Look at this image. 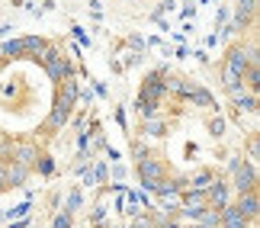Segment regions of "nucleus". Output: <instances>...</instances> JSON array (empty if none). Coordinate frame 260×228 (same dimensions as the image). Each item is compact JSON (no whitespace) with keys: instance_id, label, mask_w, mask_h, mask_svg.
<instances>
[{"instance_id":"nucleus-7","label":"nucleus","mask_w":260,"mask_h":228,"mask_svg":"<svg viewBox=\"0 0 260 228\" xmlns=\"http://www.w3.org/2000/svg\"><path fill=\"white\" fill-rule=\"evenodd\" d=\"M235 209L241 212L247 222H251V219H257V209H260V203H257V193H241V200H238V206H235Z\"/></svg>"},{"instance_id":"nucleus-8","label":"nucleus","mask_w":260,"mask_h":228,"mask_svg":"<svg viewBox=\"0 0 260 228\" xmlns=\"http://www.w3.org/2000/svg\"><path fill=\"white\" fill-rule=\"evenodd\" d=\"M26 177H29V171H26V167H19V164H13V161H10V167H4V180H7V186H23Z\"/></svg>"},{"instance_id":"nucleus-6","label":"nucleus","mask_w":260,"mask_h":228,"mask_svg":"<svg viewBox=\"0 0 260 228\" xmlns=\"http://www.w3.org/2000/svg\"><path fill=\"white\" fill-rule=\"evenodd\" d=\"M206 200L215 203L218 209H225V206H228V183L225 180H212V183L206 186Z\"/></svg>"},{"instance_id":"nucleus-2","label":"nucleus","mask_w":260,"mask_h":228,"mask_svg":"<svg viewBox=\"0 0 260 228\" xmlns=\"http://www.w3.org/2000/svg\"><path fill=\"white\" fill-rule=\"evenodd\" d=\"M232 171H235V190L238 193H254L257 190V167H241V161H232Z\"/></svg>"},{"instance_id":"nucleus-22","label":"nucleus","mask_w":260,"mask_h":228,"mask_svg":"<svg viewBox=\"0 0 260 228\" xmlns=\"http://www.w3.org/2000/svg\"><path fill=\"white\" fill-rule=\"evenodd\" d=\"M145 128H148V132H151V135H157V132H161V128H164V125H161V122H157V119H151V122H148Z\"/></svg>"},{"instance_id":"nucleus-19","label":"nucleus","mask_w":260,"mask_h":228,"mask_svg":"<svg viewBox=\"0 0 260 228\" xmlns=\"http://www.w3.org/2000/svg\"><path fill=\"white\" fill-rule=\"evenodd\" d=\"M55 228H71V212H61L55 219Z\"/></svg>"},{"instance_id":"nucleus-11","label":"nucleus","mask_w":260,"mask_h":228,"mask_svg":"<svg viewBox=\"0 0 260 228\" xmlns=\"http://www.w3.org/2000/svg\"><path fill=\"white\" fill-rule=\"evenodd\" d=\"M257 13V0H238V26H247Z\"/></svg>"},{"instance_id":"nucleus-5","label":"nucleus","mask_w":260,"mask_h":228,"mask_svg":"<svg viewBox=\"0 0 260 228\" xmlns=\"http://www.w3.org/2000/svg\"><path fill=\"white\" fill-rule=\"evenodd\" d=\"M138 174H142V180L157 183V180H164V164L157 161V157H142V161H138Z\"/></svg>"},{"instance_id":"nucleus-25","label":"nucleus","mask_w":260,"mask_h":228,"mask_svg":"<svg viewBox=\"0 0 260 228\" xmlns=\"http://www.w3.org/2000/svg\"><path fill=\"white\" fill-rule=\"evenodd\" d=\"M7 186V180H4V164H0V190H4Z\"/></svg>"},{"instance_id":"nucleus-15","label":"nucleus","mask_w":260,"mask_h":228,"mask_svg":"<svg viewBox=\"0 0 260 228\" xmlns=\"http://www.w3.org/2000/svg\"><path fill=\"white\" fill-rule=\"evenodd\" d=\"M212 183V174L209 171H199V174H193V190H199V193H206V186Z\"/></svg>"},{"instance_id":"nucleus-26","label":"nucleus","mask_w":260,"mask_h":228,"mask_svg":"<svg viewBox=\"0 0 260 228\" xmlns=\"http://www.w3.org/2000/svg\"><path fill=\"white\" fill-rule=\"evenodd\" d=\"M196 228H203V225H196Z\"/></svg>"},{"instance_id":"nucleus-14","label":"nucleus","mask_w":260,"mask_h":228,"mask_svg":"<svg viewBox=\"0 0 260 228\" xmlns=\"http://www.w3.org/2000/svg\"><path fill=\"white\" fill-rule=\"evenodd\" d=\"M0 55H10V58H16V55H26V48H23V39H10V42L0 45Z\"/></svg>"},{"instance_id":"nucleus-18","label":"nucleus","mask_w":260,"mask_h":228,"mask_svg":"<svg viewBox=\"0 0 260 228\" xmlns=\"http://www.w3.org/2000/svg\"><path fill=\"white\" fill-rule=\"evenodd\" d=\"M247 154H251V167H257V157H260V145H257V138H251V148H247Z\"/></svg>"},{"instance_id":"nucleus-17","label":"nucleus","mask_w":260,"mask_h":228,"mask_svg":"<svg viewBox=\"0 0 260 228\" xmlns=\"http://www.w3.org/2000/svg\"><path fill=\"white\" fill-rule=\"evenodd\" d=\"M244 74H247V84H251L254 90H257V87H260V71H257V64H251V68H247Z\"/></svg>"},{"instance_id":"nucleus-23","label":"nucleus","mask_w":260,"mask_h":228,"mask_svg":"<svg viewBox=\"0 0 260 228\" xmlns=\"http://www.w3.org/2000/svg\"><path fill=\"white\" fill-rule=\"evenodd\" d=\"M222 128H225L222 119H212V132H215V135H222Z\"/></svg>"},{"instance_id":"nucleus-1","label":"nucleus","mask_w":260,"mask_h":228,"mask_svg":"<svg viewBox=\"0 0 260 228\" xmlns=\"http://www.w3.org/2000/svg\"><path fill=\"white\" fill-rule=\"evenodd\" d=\"M39 61L45 64V71L52 81H64V77H71V64H68V58L61 52H55V48H45L42 55H39Z\"/></svg>"},{"instance_id":"nucleus-10","label":"nucleus","mask_w":260,"mask_h":228,"mask_svg":"<svg viewBox=\"0 0 260 228\" xmlns=\"http://www.w3.org/2000/svg\"><path fill=\"white\" fill-rule=\"evenodd\" d=\"M74 100H77V81H74V77H68V81H64V93H61V100H58V106L71 113L74 110Z\"/></svg>"},{"instance_id":"nucleus-12","label":"nucleus","mask_w":260,"mask_h":228,"mask_svg":"<svg viewBox=\"0 0 260 228\" xmlns=\"http://www.w3.org/2000/svg\"><path fill=\"white\" fill-rule=\"evenodd\" d=\"M68 116H71L68 110H61V106H55V110H52V116L45 119V128H48V132H55V128H61V125L68 122Z\"/></svg>"},{"instance_id":"nucleus-20","label":"nucleus","mask_w":260,"mask_h":228,"mask_svg":"<svg viewBox=\"0 0 260 228\" xmlns=\"http://www.w3.org/2000/svg\"><path fill=\"white\" fill-rule=\"evenodd\" d=\"M77 206H81V193H71L68 196V212H74Z\"/></svg>"},{"instance_id":"nucleus-3","label":"nucleus","mask_w":260,"mask_h":228,"mask_svg":"<svg viewBox=\"0 0 260 228\" xmlns=\"http://www.w3.org/2000/svg\"><path fill=\"white\" fill-rule=\"evenodd\" d=\"M164 90H167L164 74H161V71H154V74H148V77H145L138 100H145V103H154V106H157V100H161V93H164Z\"/></svg>"},{"instance_id":"nucleus-24","label":"nucleus","mask_w":260,"mask_h":228,"mask_svg":"<svg viewBox=\"0 0 260 228\" xmlns=\"http://www.w3.org/2000/svg\"><path fill=\"white\" fill-rule=\"evenodd\" d=\"M132 228H151V222H148V219H142V222H138V219H135V222H132Z\"/></svg>"},{"instance_id":"nucleus-16","label":"nucleus","mask_w":260,"mask_h":228,"mask_svg":"<svg viewBox=\"0 0 260 228\" xmlns=\"http://www.w3.org/2000/svg\"><path fill=\"white\" fill-rule=\"evenodd\" d=\"M189 96H193V103H199V106H209V103H212V96H209L206 90H199V87H196V90L189 93Z\"/></svg>"},{"instance_id":"nucleus-13","label":"nucleus","mask_w":260,"mask_h":228,"mask_svg":"<svg viewBox=\"0 0 260 228\" xmlns=\"http://www.w3.org/2000/svg\"><path fill=\"white\" fill-rule=\"evenodd\" d=\"M23 48H26V55H36L39 58L48 48V42H45V39H39V36H29V39H23Z\"/></svg>"},{"instance_id":"nucleus-9","label":"nucleus","mask_w":260,"mask_h":228,"mask_svg":"<svg viewBox=\"0 0 260 228\" xmlns=\"http://www.w3.org/2000/svg\"><path fill=\"white\" fill-rule=\"evenodd\" d=\"M218 212H222V225L225 228H244L247 225V219L235 209V206H225V209H218Z\"/></svg>"},{"instance_id":"nucleus-21","label":"nucleus","mask_w":260,"mask_h":228,"mask_svg":"<svg viewBox=\"0 0 260 228\" xmlns=\"http://www.w3.org/2000/svg\"><path fill=\"white\" fill-rule=\"evenodd\" d=\"M39 171H42V174H52V161H48V157H39Z\"/></svg>"},{"instance_id":"nucleus-4","label":"nucleus","mask_w":260,"mask_h":228,"mask_svg":"<svg viewBox=\"0 0 260 228\" xmlns=\"http://www.w3.org/2000/svg\"><path fill=\"white\" fill-rule=\"evenodd\" d=\"M247 68H251V52H247V48H241V45H235L232 52H228V64H225V71H232V74H238V77H244Z\"/></svg>"}]
</instances>
